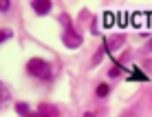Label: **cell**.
Masks as SVG:
<instances>
[{
    "instance_id": "1",
    "label": "cell",
    "mask_w": 152,
    "mask_h": 117,
    "mask_svg": "<svg viewBox=\"0 0 152 117\" xmlns=\"http://www.w3.org/2000/svg\"><path fill=\"white\" fill-rule=\"evenodd\" d=\"M27 71H29L33 77H38V79H51V75H53V71H51V64H49V62H44V60H40V57H33V60H29Z\"/></svg>"
},
{
    "instance_id": "2",
    "label": "cell",
    "mask_w": 152,
    "mask_h": 117,
    "mask_svg": "<svg viewBox=\"0 0 152 117\" xmlns=\"http://www.w3.org/2000/svg\"><path fill=\"white\" fill-rule=\"evenodd\" d=\"M62 42H64L69 49H77V46L82 44V35L77 33V31H73V29H66L64 35H62Z\"/></svg>"
},
{
    "instance_id": "3",
    "label": "cell",
    "mask_w": 152,
    "mask_h": 117,
    "mask_svg": "<svg viewBox=\"0 0 152 117\" xmlns=\"http://www.w3.org/2000/svg\"><path fill=\"white\" fill-rule=\"evenodd\" d=\"M38 113L42 117H60V110H57L55 106H51V104H40L38 106Z\"/></svg>"
},
{
    "instance_id": "4",
    "label": "cell",
    "mask_w": 152,
    "mask_h": 117,
    "mask_svg": "<svg viewBox=\"0 0 152 117\" xmlns=\"http://www.w3.org/2000/svg\"><path fill=\"white\" fill-rule=\"evenodd\" d=\"M51 7H53V4H51L49 0H35V2H33V11L38 13V15L49 13V11H51Z\"/></svg>"
},
{
    "instance_id": "5",
    "label": "cell",
    "mask_w": 152,
    "mask_h": 117,
    "mask_svg": "<svg viewBox=\"0 0 152 117\" xmlns=\"http://www.w3.org/2000/svg\"><path fill=\"white\" fill-rule=\"evenodd\" d=\"M124 42H126V35H117V38H113L108 42V49H117V46H121Z\"/></svg>"
},
{
    "instance_id": "6",
    "label": "cell",
    "mask_w": 152,
    "mask_h": 117,
    "mask_svg": "<svg viewBox=\"0 0 152 117\" xmlns=\"http://www.w3.org/2000/svg\"><path fill=\"white\" fill-rule=\"evenodd\" d=\"M15 110H18L20 115H24V117H27V115H29V104H24V102H18V104H15Z\"/></svg>"
},
{
    "instance_id": "7",
    "label": "cell",
    "mask_w": 152,
    "mask_h": 117,
    "mask_svg": "<svg viewBox=\"0 0 152 117\" xmlns=\"http://www.w3.org/2000/svg\"><path fill=\"white\" fill-rule=\"evenodd\" d=\"M108 93H110V86H108V84H99L97 86V95L99 97H106Z\"/></svg>"
},
{
    "instance_id": "8",
    "label": "cell",
    "mask_w": 152,
    "mask_h": 117,
    "mask_svg": "<svg viewBox=\"0 0 152 117\" xmlns=\"http://www.w3.org/2000/svg\"><path fill=\"white\" fill-rule=\"evenodd\" d=\"M7 99H9V91L2 86V82H0V106H2L4 102H7Z\"/></svg>"
},
{
    "instance_id": "9",
    "label": "cell",
    "mask_w": 152,
    "mask_h": 117,
    "mask_svg": "<svg viewBox=\"0 0 152 117\" xmlns=\"http://www.w3.org/2000/svg\"><path fill=\"white\" fill-rule=\"evenodd\" d=\"M13 35V31L11 29H0V42H7L9 38Z\"/></svg>"
},
{
    "instance_id": "10",
    "label": "cell",
    "mask_w": 152,
    "mask_h": 117,
    "mask_svg": "<svg viewBox=\"0 0 152 117\" xmlns=\"http://www.w3.org/2000/svg\"><path fill=\"white\" fill-rule=\"evenodd\" d=\"M104 53H106V46H99V49H97V55L93 57V64H99V60L104 57Z\"/></svg>"
},
{
    "instance_id": "11",
    "label": "cell",
    "mask_w": 152,
    "mask_h": 117,
    "mask_svg": "<svg viewBox=\"0 0 152 117\" xmlns=\"http://www.w3.org/2000/svg\"><path fill=\"white\" fill-rule=\"evenodd\" d=\"M121 71H124L121 66H119V64H115V66L110 68V71H108V75H110V77H117V75H119V73H121Z\"/></svg>"
},
{
    "instance_id": "12",
    "label": "cell",
    "mask_w": 152,
    "mask_h": 117,
    "mask_svg": "<svg viewBox=\"0 0 152 117\" xmlns=\"http://www.w3.org/2000/svg\"><path fill=\"white\" fill-rule=\"evenodd\" d=\"M60 20H62V24H66V29H71V18H69L66 13H62V15H60Z\"/></svg>"
},
{
    "instance_id": "13",
    "label": "cell",
    "mask_w": 152,
    "mask_h": 117,
    "mask_svg": "<svg viewBox=\"0 0 152 117\" xmlns=\"http://www.w3.org/2000/svg\"><path fill=\"white\" fill-rule=\"evenodd\" d=\"M143 66H145V68H148V71L152 73V60H145V62H143Z\"/></svg>"
},
{
    "instance_id": "14",
    "label": "cell",
    "mask_w": 152,
    "mask_h": 117,
    "mask_svg": "<svg viewBox=\"0 0 152 117\" xmlns=\"http://www.w3.org/2000/svg\"><path fill=\"white\" fill-rule=\"evenodd\" d=\"M0 9H2V11H4V9H9V2H7V0H0Z\"/></svg>"
},
{
    "instance_id": "15",
    "label": "cell",
    "mask_w": 152,
    "mask_h": 117,
    "mask_svg": "<svg viewBox=\"0 0 152 117\" xmlns=\"http://www.w3.org/2000/svg\"><path fill=\"white\" fill-rule=\"evenodd\" d=\"M145 51H152V40L148 42V44H145Z\"/></svg>"
},
{
    "instance_id": "16",
    "label": "cell",
    "mask_w": 152,
    "mask_h": 117,
    "mask_svg": "<svg viewBox=\"0 0 152 117\" xmlns=\"http://www.w3.org/2000/svg\"><path fill=\"white\" fill-rule=\"evenodd\" d=\"M27 117H42V115H40V113H29Z\"/></svg>"
}]
</instances>
